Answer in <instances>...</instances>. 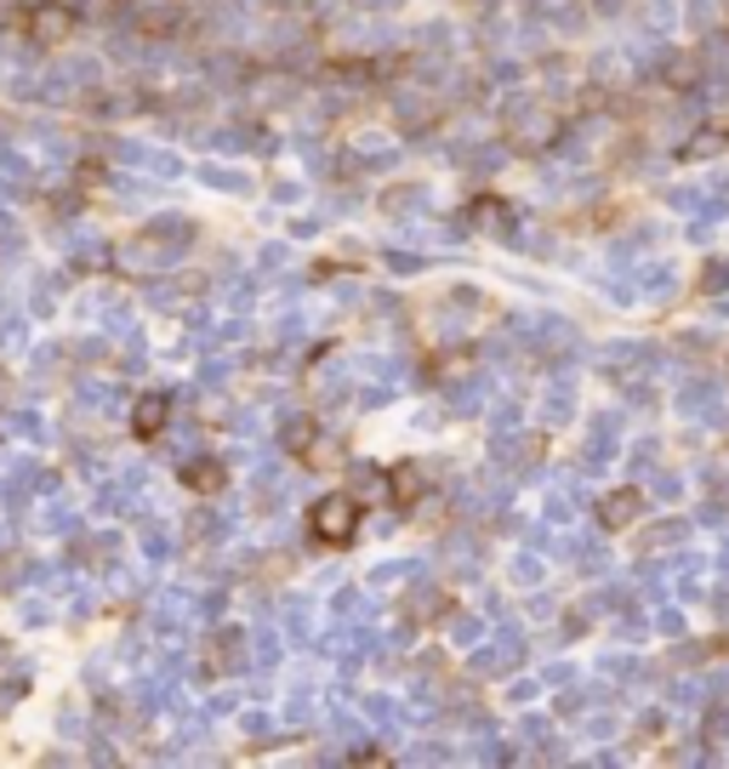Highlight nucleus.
<instances>
[{"mask_svg": "<svg viewBox=\"0 0 729 769\" xmlns=\"http://www.w3.org/2000/svg\"><path fill=\"white\" fill-rule=\"evenodd\" d=\"M314 524H319V531H326V536H342L348 524H353V507H348L342 496H331V502H326V513H319Z\"/></svg>", "mask_w": 729, "mask_h": 769, "instance_id": "obj_1", "label": "nucleus"}, {"mask_svg": "<svg viewBox=\"0 0 729 769\" xmlns=\"http://www.w3.org/2000/svg\"><path fill=\"white\" fill-rule=\"evenodd\" d=\"M160 417H166V399H143V411H137V428H143V433H154V428H160Z\"/></svg>", "mask_w": 729, "mask_h": 769, "instance_id": "obj_2", "label": "nucleus"}]
</instances>
